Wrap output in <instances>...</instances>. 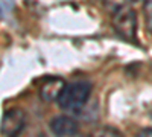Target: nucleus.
Instances as JSON below:
<instances>
[{"label":"nucleus","mask_w":152,"mask_h":137,"mask_svg":"<svg viewBox=\"0 0 152 137\" xmlns=\"http://www.w3.org/2000/svg\"><path fill=\"white\" fill-rule=\"evenodd\" d=\"M50 130L58 137H72L78 133L79 125L70 116H58L50 122Z\"/></svg>","instance_id":"7ed1b4c3"},{"label":"nucleus","mask_w":152,"mask_h":137,"mask_svg":"<svg viewBox=\"0 0 152 137\" xmlns=\"http://www.w3.org/2000/svg\"><path fill=\"white\" fill-rule=\"evenodd\" d=\"M113 28L120 38L135 41L137 37V15L131 6L120 5L113 12Z\"/></svg>","instance_id":"f03ea898"},{"label":"nucleus","mask_w":152,"mask_h":137,"mask_svg":"<svg viewBox=\"0 0 152 137\" xmlns=\"http://www.w3.org/2000/svg\"><path fill=\"white\" fill-rule=\"evenodd\" d=\"M137 137H152V128H148V130H143L137 134Z\"/></svg>","instance_id":"6e6552de"},{"label":"nucleus","mask_w":152,"mask_h":137,"mask_svg":"<svg viewBox=\"0 0 152 137\" xmlns=\"http://www.w3.org/2000/svg\"><path fill=\"white\" fill-rule=\"evenodd\" d=\"M91 93V85L87 81H76L66 84L62 89L61 95L58 96V105L64 110L70 111V113H78L79 110L84 108L87 104L88 97Z\"/></svg>","instance_id":"f257e3e1"},{"label":"nucleus","mask_w":152,"mask_h":137,"mask_svg":"<svg viewBox=\"0 0 152 137\" xmlns=\"http://www.w3.org/2000/svg\"><path fill=\"white\" fill-rule=\"evenodd\" d=\"M94 137H123L120 131H117L116 128H111V127H104L97 130Z\"/></svg>","instance_id":"0eeeda50"},{"label":"nucleus","mask_w":152,"mask_h":137,"mask_svg":"<svg viewBox=\"0 0 152 137\" xmlns=\"http://www.w3.org/2000/svg\"><path fill=\"white\" fill-rule=\"evenodd\" d=\"M24 125V116L18 110H11L3 116L2 120V133L6 136H15Z\"/></svg>","instance_id":"20e7f679"},{"label":"nucleus","mask_w":152,"mask_h":137,"mask_svg":"<svg viewBox=\"0 0 152 137\" xmlns=\"http://www.w3.org/2000/svg\"><path fill=\"white\" fill-rule=\"evenodd\" d=\"M66 82L62 81L61 78H49L43 87H41V97L47 102H52V101H56L58 96L61 95L62 89H64Z\"/></svg>","instance_id":"39448f33"},{"label":"nucleus","mask_w":152,"mask_h":137,"mask_svg":"<svg viewBox=\"0 0 152 137\" xmlns=\"http://www.w3.org/2000/svg\"><path fill=\"white\" fill-rule=\"evenodd\" d=\"M143 15H145V23L146 29L152 35V0H145L143 5Z\"/></svg>","instance_id":"423d86ee"}]
</instances>
